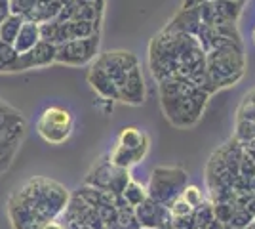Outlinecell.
<instances>
[{
    "mask_svg": "<svg viewBox=\"0 0 255 229\" xmlns=\"http://www.w3.org/2000/svg\"><path fill=\"white\" fill-rule=\"evenodd\" d=\"M149 63L152 76L158 82L166 78H187L213 92L206 71V52L194 34L164 29L150 42Z\"/></svg>",
    "mask_w": 255,
    "mask_h": 229,
    "instance_id": "6da1fadb",
    "label": "cell"
},
{
    "mask_svg": "<svg viewBox=\"0 0 255 229\" xmlns=\"http://www.w3.org/2000/svg\"><path fill=\"white\" fill-rule=\"evenodd\" d=\"M160 103L166 117L175 126H192L202 117L210 92L187 78L160 80Z\"/></svg>",
    "mask_w": 255,
    "mask_h": 229,
    "instance_id": "7a4b0ae2",
    "label": "cell"
},
{
    "mask_svg": "<svg viewBox=\"0 0 255 229\" xmlns=\"http://www.w3.org/2000/svg\"><path fill=\"white\" fill-rule=\"evenodd\" d=\"M13 197L31 208L42 224L57 220L69 205L67 189L48 178H31L13 193Z\"/></svg>",
    "mask_w": 255,
    "mask_h": 229,
    "instance_id": "3957f363",
    "label": "cell"
},
{
    "mask_svg": "<svg viewBox=\"0 0 255 229\" xmlns=\"http://www.w3.org/2000/svg\"><path fill=\"white\" fill-rule=\"evenodd\" d=\"M244 67L246 59L242 42L221 44L206 52V71L213 90L238 82L244 75Z\"/></svg>",
    "mask_w": 255,
    "mask_h": 229,
    "instance_id": "277c9868",
    "label": "cell"
},
{
    "mask_svg": "<svg viewBox=\"0 0 255 229\" xmlns=\"http://www.w3.org/2000/svg\"><path fill=\"white\" fill-rule=\"evenodd\" d=\"M73 126H75V119L71 111L57 105L44 109L36 122V130L40 134V138L52 145L67 142L69 136L73 134Z\"/></svg>",
    "mask_w": 255,
    "mask_h": 229,
    "instance_id": "5b68a950",
    "label": "cell"
},
{
    "mask_svg": "<svg viewBox=\"0 0 255 229\" xmlns=\"http://www.w3.org/2000/svg\"><path fill=\"white\" fill-rule=\"evenodd\" d=\"M185 187H187V174L183 170H179V168H156L152 172L149 195L152 201L164 205L170 199L179 197Z\"/></svg>",
    "mask_w": 255,
    "mask_h": 229,
    "instance_id": "8992f818",
    "label": "cell"
},
{
    "mask_svg": "<svg viewBox=\"0 0 255 229\" xmlns=\"http://www.w3.org/2000/svg\"><path fill=\"white\" fill-rule=\"evenodd\" d=\"M99 34L90 36V38H73L67 40L61 46H57V57L55 63H63L71 67H82L92 61H96L97 52H99Z\"/></svg>",
    "mask_w": 255,
    "mask_h": 229,
    "instance_id": "52a82bcc",
    "label": "cell"
},
{
    "mask_svg": "<svg viewBox=\"0 0 255 229\" xmlns=\"http://www.w3.org/2000/svg\"><path fill=\"white\" fill-rule=\"evenodd\" d=\"M240 8H242V2H236V0H208L204 4H198L200 21L202 25H210V27L236 25Z\"/></svg>",
    "mask_w": 255,
    "mask_h": 229,
    "instance_id": "ba28073f",
    "label": "cell"
},
{
    "mask_svg": "<svg viewBox=\"0 0 255 229\" xmlns=\"http://www.w3.org/2000/svg\"><path fill=\"white\" fill-rule=\"evenodd\" d=\"M96 63L111 76V80L117 84V90L128 71L139 65L137 57L131 52H124V50H113V52H105V54L97 55Z\"/></svg>",
    "mask_w": 255,
    "mask_h": 229,
    "instance_id": "9c48e42d",
    "label": "cell"
},
{
    "mask_svg": "<svg viewBox=\"0 0 255 229\" xmlns=\"http://www.w3.org/2000/svg\"><path fill=\"white\" fill-rule=\"evenodd\" d=\"M105 0H71L65 4L55 19L59 21H101Z\"/></svg>",
    "mask_w": 255,
    "mask_h": 229,
    "instance_id": "30bf717a",
    "label": "cell"
},
{
    "mask_svg": "<svg viewBox=\"0 0 255 229\" xmlns=\"http://www.w3.org/2000/svg\"><path fill=\"white\" fill-rule=\"evenodd\" d=\"M118 101H124L128 105H141L145 101V82L139 65L129 69L118 84Z\"/></svg>",
    "mask_w": 255,
    "mask_h": 229,
    "instance_id": "8fae6325",
    "label": "cell"
},
{
    "mask_svg": "<svg viewBox=\"0 0 255 229\" xmlns=\"http://www.w3.org/2000/svg\"><path fill=\"white\" fill-rule=\"evenodd\" d=\"M57 57V46L50 42H40L36 44L32 50H29L27 54L19 55V71H27V69H40V67H48L55 63Z\"/></svg>",
    "mask_w": 255,
    "mask_h": 229,
    "instance_id": "7c38bea8",
    "label": "cell"
},
{
    "mask_svg": "<svg viewBox=\"0 0 255 229\" xmlns=\"http://www.w3.org/2000/svg\"><path fill=\"white\" fill-rule=\"evenodd\" d=\"M8 214H10L13 229H42L44 226L40 218L32 212L31 208L25 207L21 201H17L13 195L8 203Z\"/></svg>",
    "mask_w": 255,
    "mask_h": 229,
    "instance_id": "4fadbf2b",
    "label": "cell"
},
{
    "mask_svg": "<svg viewBox=\"0 0 255 229\" xmlns=\"http://www.w3.org/2000/svg\"><path fill=\"white\" fill-rule=\"evenodd\" d=\"M88 82L92 84V88L96 90L97 94L103 99H109V101H118V90L117 84L111 80V76L107 75L101 67L94 63L90 73H88Z\"/></svg>",
    "mask_w": 255,
    "mask_h": 229,
    "instance_id": "5bb4252c",
    "label": "cell"
},
{
    "mask_svg": "<svg viewBox=\"0 0 255 229\" xmlns=\"http://www.w3.org/2000/svg\"><path fill=\"white\" fill-rule=\"evenodd\" d=\"M38 42H40V25L25 19L11 46H13V50L17 54L21 55V54H27L29 50H32Z\"/></svg>",
    "mask_w": 255,
    "mask_h": 229,
    "instance_id": "9a60e30c",
    "label": "cell"
},
{
    "mask_svg": "<svg viewBox=\"0 0 255 229\" xmlns=\"http://www.w3.org/2000/svg\"><path fill=\"white\" fill-rule=\"evenodd\" d=\"M61 8L63 6H61L59 0H38L31 10H29V13L25 15V19L38 23V25L46 21H52V19H55L59 15Z\"/></svg>",
    "mask_w": 255,
    "mask_h": 229,
    "instance_id": "2e32d148",
    "label": "cell"
},
{
    "mask_svg": "<svg viewBox=\"0 0 255 229\" xmlns=\"http://www.w3.org/2000/svg\"><path fill=\"white\" fill-rule=\"evenodd\" d=\"M137 208V214H135V220H137L139 226H145V228H156L164 222V216H162V205L152 201V199H145Z\"/></svg>",
    "mask_w": 255,
    "mask_h": 229,
    "instance_id": "e0dca14e",
    "label": "cell"
},
{
    "mask_svg": "<svg viewBox=\"0 0 255 229\" xmlns=\"http://www.w3.org/2000/svg\"><path fill=\"white\" fill-rule=\"evenodd\" d=\"M40 40L55 44V46H61L63 42H67V40H69L67 23L59 21V19H52V21L40 23Z\"/></svg>",
    "mask_w": 255,
    "mask_h": 229,
    "instance_id": "ac0fdd59",
    "label": "cell"
},
{
    "mask_svg": "<svg viewBox=\"0 0 255 229\" xmlns=\"http://www.w3.org/2000/svg\"><path fill=\"white\" fill-rule=\"evenodd\" d=\"M118 145L126 147L129 151H137V153H147L149 149V142H147V136L143 132H139L137 128H124L118 136Z\"/></svg>",
    "mask_w": 255,
    "mask_h": 229,
    "instance_id": "d6986e66",
    "label": "cell"
},
{
    "mask_svg": "<svg viewBox=\"0 0 255 229\" xmlns=\"http://www.w3.org/2000/svg\"><path fill=\"white\" fill-rule=\"evenodd\" d=\"M69 40L73 38H90L96 36L101 31V21H65Z\"/></svg>",
    "mask_w": 255,
    "mask_h": 229,
    "instance_id": "ffe728a7",
    "label": "cell"
},
{
    "mask_svg": "<svg viewBox=\"0 0 255 229\" xmlns=\"http://www.w3.org/2000/svg\"><path fill=\"white\" fill-rule=\"evenodd\" d=\"M23 21H25L23 15H19V13H10L4 21L0 23V42L13 44L15 36H17L19 29H21Z\"/></svg>",
    "mask_w": 255,
    "mask_h": 229,
    "instance_id": "44dd1931",
    "label": "cell"
},
{
    "mask_svg": "<svg viewBox=\"0 0 255 229\" xmlns=\"http://www.w3.org/2000/svg\"><path fill=\"white\" fill-rule=\"evenodd\" d=\"M124 197V201H126V207L129 208H135L139 207L145 199H147V195H145V189L139 186V184H135V182H128V186L124 187V191H122V195Z\"/></svg>",
    "mask_w": 255,
    "mask_h": 229,
    "instance_id": "7402d4cb",
    "label": "cell"
},
{
    "mask_svg": "<svg viewBox=\"0 0 255 229\" xmlns=\"http://www.w3.org/2000/svg\"><path fill=\"white\" fill-rule=\"evenodd\" d=\"M21 122H25V119L19 115V111H15L11 105L0 101V128H11Z\"/></svg>",
    "mask_w": 255,
    "mask_h": 229,
    "instance_id": "603a6c76",
    "label": "cell"
},
{
    "mask_svg": "<svg viewBox=\"0 0 255 229\" xmlns=\"http://www.w3.org/2000/svg\"><path fill=\"white\" fill-rule=\"evenodd\" d=\"M240 120H255V90L250 96H246L240 107Z\"/></svg>",
    "mask_w": 255,
    "mask_h": 229,
    "instance_id": "cb8c5ba5",
    "label": "cell"
},
{
    "mask_svg": "<svg viewBox=\"0 0 255 229\" xmlns=\"http://www.w3.org/2000/svg\"><path fill=\"white\" fill-rule=\"evenodd\" d=\"M170 212L175 216V218H179V216H187V214H191L192 208L191 205L183 199V197H175V201H173V205L170 207Z\"/></svg>",
    "mask_w": 255,
    "mask_h": 229,
    "instance_id": "d4e9b609",
    "label": "cell"
},
{
    "mask_svg": "<svg viewBox=\"0 0 255 229\" xmlns=\"http://www.w3.org/2000/svg\"><path fill=\"white\" fill-rule=\"evenodd\" d=\"M36 2H38V0H10V10H11V13H19V15L25 17Z\"/></svg>",
    "mask_w": 255,
    "mask_h": 229,
    "instance_id": "484cf974",
    "label": "cell"
},
{
    "mask_svg": "<svg viewBox=\"0 0 255 229\" xmlns=\"http://www.w3.org/2000/svg\"><path fill=\"white\" fill-rule=\"evenodd\" d=\"M181 197L191 205V208H198L202 205V195H200V191L196 187H185Z\"/></svg>",
    "mask_w": 255,
    "mask_h": 229,
    "instance_id": "4316f807",
    "label": "cell"
},
{
    "mask_svg": "<svg viewBox=\"0 0 255 229\" xmlns=\"http://www.w3.org/2000/svg\"><path fill=\"white\" fill-rule=\"evenodd\" d=\"M11 13L10 10V0H4V2H0V23L4 21L8 15Z\"/></svg>",
    "mask_w": 255,
    "mask_h": 229,
    "instance_id": "83f0119b",
    "label": "cell"
},
{
    "mask_svg": "<svg viewBox=\"0 0 255 229\" xmlns=\"http://www.w3.org/2000/svg\"><path fill=\"white\" fill-rule=\"evenodd\" d=\"M42 229H65L63 224H59L57 220H50V222H46L42 226Z\"/></svg>",
    "mask_w": 255,
    "mask_h": 229,
    "instance_id": "f1b7e54d",
    "label": "cell"
},
{
    "mask_svg": "<svg viewBox=\"0 0 255 229\" xmlns=\"http://www.w3.org/2000/svg\"><path fill=\"white\" fill-rule=\"evenodd\" d=\"M204 2H208V0H183V8H192V6H198Z\"/></svg>",
    "mask_w": 255,
    "mask_h": 229,
    "instance_id": "f546056e",
    "label": "cell"
},
{
    "mask_svg": "<svg viewBox=\"0 0 255 229\" xmlns=\"http://www.w3.org/2000/svg\"><path fill=\"white\" fill-rule=\"evenodd\" d=\"M90 2H96V0H90Z\"/></svg>",
    "mask_w": 255,
    "mask_h": 229,
    "instance_id": "4dcf8cb0",
    "label": "cell"
},
{
    "mask_svg": "<svg viewBox=\"0 0 255 229\" xmlns=\"http://www.w3.org/2000/svg\"><path fill=\"white\" fill-rule=\"evenodd\" d=\"M107 229H113V228H107Z\"/></svg>",
    "mask_w": 255,
    "mask_h": 229,
    "instance_id": "1f68e13d",
    "label": "cell"
}]
</instances>
